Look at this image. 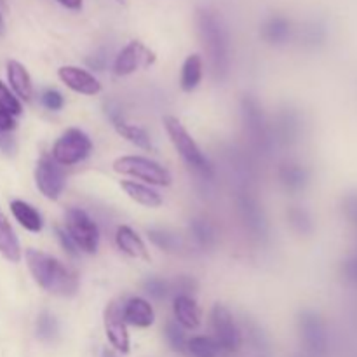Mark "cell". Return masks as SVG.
<instances>
[{
  "label": "cell",
  "instance_id": "cell-1",
  "mask_svg": "<svg viewBox=\"0 0 357 357\" xmlns=\"http://www.w3.org/2000/svg\"><path fill=\"white\" fill-rule=\"evenodd\" d=\"M28 271L33 281L47 293L70 298L79 291V278L65 264L51 255L30 248L24 251Z\"/></svg>",
  "mask_w": 357,
  "mask_h": 357
},
{
  "label": "cell",
  "instance_id": "cell-2",
  "mask_svg": "<svg viewBox=\"0 0 357 357\" xmlns=\"http://www.w3.org/2000/svg\"><path fill=\"white\" fill-rule=\"evenodd\" d=\"M197 28L202 45L208 51L213 73L216 79H223L230 66V44L225 24L218 14L209 9H201L197 13Z\"/></svg>",
  "mask_w": 357,
  "mask_h": 357
},
{
  "label": "cell",
  "instance_id": "cell-3",
  "mask_svg": "<svg viewBox=\"0 0 357 357\" xmlns=\"http://www.w3.org/2000/svg\"><path fill=\"white\" fill-rule=\"evenodd\" d=\"M164 128H166L167 136H169L171 143H173L174 150L180 153L181 159L192 167L197 174L202 178H213V166L208 160V157L202 153L195 139L192 138L190 132L185 129V126L178 121L173 115H166L162 119Z\"/></svg>",
  "mask_w": 357,
  "mask_h": 357
},
{
  "label": "cell",
  "instance_id": "cell-4",
  "mask_svg": "<svg viewBox=\"0 0 357 357\" xmlns=\"http://www.w3.org/2000/svg\"><path fill=\"white\" fill-rule=\"evenodd\" d=\"M114 171L126 176L138 178L150 185H157V187H169L173 181V176L166 167L142 155L119 157L114 160Z\"/></svg>",
  "mask_w": 357,
  "mask_h": 357
},
{
  "label": "cell",
  "instance_id": "cell-5",
  "mask_svg": "<svg viewBox=\"0 0 357 357\" xmlns=\"http://www.w3.org/2000/svg\"><path fill=\"white\" fill-rule=\"evenodd\" d=\"M93 152V142L84 131L70 128L56 139L51 157L59 166H73L82 162Z\"/></svg>",
  "mask_w": 357,
  "mask_h": 357
},
{
  "label": "cell",
  "instance_id": "cell-6",
  "mask_svg": "<svg viewBox=\"0 0 357 357\" xmlns=\"http://www.w3.org/2000/svg\"><path fill=\"white\" fill-rule=\"evenodd\" d=\"M65 230L80 251L96 253L100 246V229L86 211L79 208H70L65 213Z\"/></svg>",
  "mask_w": 357,
  "mask_h": 357
},
{
  "label": "cell",
  "instance_id": "cell-7",
  "mask_svg": "<svg viewBox=\"0 0 357 357\" xmlns=\"http://www.w3.org/2000/svg\"><path fill=\"white\" fill-rule=\"evenodd\" d=\"M211 326L215 331V342L218 344L220 352L234 354L243 345V335L234 321L232 312L222 303H216L211 310Z\"/></svg>",
  "mask_w": 357,
  "mask_h": 357
},
{
  "label": "cell",
  "instance_id": "cell-8",
  "mask_svg": "<svg viewBox=\"0 0 357 357\" xmlns=\"http://www.w3.org/2000/svg\"><path fill=\"white\" fill-rule=\"evenodd\" d=\"M35 183L40 194L49 201H56L63 194L66 185V174L52 157L42 155L35 166Z\"/></svg>",
  "mask_w": 357,
  "mask_h": 357
},
{
  "label": "cell",
  "instance_id": "cell-9",
  "mask_svg": "<svg viewBox=\"0 0 357 357\" xmlns=\"http://www.w3.org/2000/svg\"><path fill=\"white\" fill-rule=\"evenodd\" d=\"M122 305L119 300H112L107 305L103 314V323H105V333H107L108 342L112 347L121 354H128L131 349V340H129L128 333V324L124 321V314H122Z\"/></svg>",
  "mask_w": 357,
  "mask_h": 357
},
{
  "label": "cell",
  "instance_id": "cell-10",
  "mask_svg": "<svg viewBox=\"0 0 357 357\" xmlns=\"http://www.w3.org/2000/svg\"><path fill=\"white\" fill-rule=\"evenodd\" d=\"M153 61H155V54L139 40H132L117 54L114 61V72L119 77L131 75L136 70L150 66Z\"/></svg>",
  "mask_w": 357,
  "mask_h": 357
},
{
  "label": "cell",
  "instance_id": "cell-11",
  "mask_svg": "<svg viewBox=\"0 0 357 357\" xmlns=\"http://www.w3.org/2000/svg\"><path fill=\"white\" fill-rule=\"evenodd\" d=\"M298 326L307 351L312 356H323L326 352L328 340L326 331H324V326L319 317L310 312L302 314L298 321Z\"/></svg>",
  "mask_w": 357,
  "mask_h": 357
},
{
  "label": "cell",
  "instance_id": "cell-12",
  "mask_svg": "<svg viewBox=\"0 0 357 357\" xmlns=\"http://www.w3.org/2000/svg\"><path fill=\"white\" fill-rule=\"evenodd\" d=\"M58 77L66 87L79 94H86V96H94V94L101 93V84L93 73L87 70L79 68V66H61L58 70Z\"/></svg>",
  "mask_w": 357,
  "mask_h": 357
},
{
  "label": "cell",
  "instance_id": "cell-13",
  "mask_svg": "<svg viewBox=\"0 0 357 357\" xmlns=\"http://www.w3.org/2000/svg\"><path fill=\"white\" fill-rule=\"evenodd\" d=\"M243 117L244 124H246L248 132L251 135V139L257 143L258 146H265L268 142L267 126H265V117L261 107L255 98L248 96L243 100Z\"/></svg>",
  "mask_w": 357,
  "mask_h": 357
},
{
  "label": "cell",
  "instance_id": "cell-14",
  "mask_svg": "<svg viewBox=\"0 0 357 357\" xmlns=\"http://www.w3.org/2000/svg\"><path fill=\"white\" fill-rule=\"evenodd\" d=\"M115 243H117L119 250L122 253H126L128 257L135 258V260H143L149 261L150 255L149 250H146V244L143 243L142 237L128 225H121L115 232Z\"/></svg>",
  "mask_w": 357,
  "mask_h": 357
},
{
  "label": "cell",
  "instance_id": "cell-15",
  "mask_svg": "<svg viewBox=\"0 0 357 357\" xmlns=\"http://www.w3.org/2000/svg\"><path fill=\"white\" fill-rule=\"evenodd\" d=\"M174 319L185 330H197L201 326V309L197 302L188 295L174 296Z\"/></svg>",
  "mask_w": 357,
  "mask_h": 357
},
{
  "label": "cell",
  "instance_id": "cell-16",
  "mask_svg": "<svg viewBox=\"0 0 357 357\" xmlns=\"http://www.w3.org/2000/svg\"><path fill=\"white\" fill-rule=\"evenodd\" d=\"M122 314H124L126 324H131L136 328H149L155 321V312H153L152 305L139 296L128 300L124 309H122Z\"/></svg>",
  "mask_w": 357,
  "mask_h": 357
},
{
  "label": "cell",
  "instance_id": "cell-17",
  "mask_svg": "<svg viewBox=\"0 0 357 357\" xmlns=\"http://www.w3.org/2000/svg\"><path fill=\"white\" fill-rule=\"evenodd\" d=\"M7 79H9L13 93L16 94L17 100L30 101L33 96V84H31V77L28 70L21 65L16 59L7 61Z\"/></svg>",
  "mask_w": 357,
  "mask_h": 357
},
{
  "label": "cell",
  "instance_id": "cell-18",
  "mask_svg": "<svg viewBox=\"0 0 357 357\" xmlns=\"http://www.w3.org/2000/svg\"><path fill=\"white\" fill-rule=\"evenodd\" d=\"M239 209L241 215H243L244 223L250 229V232L255 237H264L267 234V223H265L264 211H261L260 206L257 204L255 199H251L250 195H243L239 199Z\"/></svg>",
  "mask_w": 357,
  "mask_h": 357
},
{
  "label": "cell",
  "instance_id": "cell-19",
  "mask_svg": "<svg viewBox=\"0 0 357 357\" xmlns=\"http://www.w3.org/2000/svg\"><path fill=\"white\" fill-rule=\"evenodd\" d=\"M10 213H13V216L16 218V222L20 223L23 229H26L28 232L37 234L44 229L42 215L33 208V206L28 204V202L16 199V201L10 202Z\"/></svg>",
  "mask_w": 357,
  "mask_h": 357
},
{
  "label": "cell",
  "instance_id": "cell-20",
  "mask_svg": "<svg viewBox=\"0 0 357 357\" xmlns=\"http://www.w3.org/2000/svg\"><path fill=\"white\" fill-rule=\"evenodd\" d=\"M0 255L10 264H17L21 260L20 241H17L13 227L2 215V211H0Z\"/></svg>",
  "mask_w": 357,
  "mask_h": 357
},
{
  "label": "cell",
  "instance_id": "cell-21",
  "mask_svg": "<svg viewBox=\"0 0 357 357\" xmlns=\"http://www.w3.org/2000/svg\"><path fill=\"white\" fill-rule=\"evenodd\" d=\"M122 190L129 195L135 202L138 204L145 206V208H159L162 204V197L157 190L153 188L146 187V185L138 183V181H131V180H124L121 183Z\"/></svg>",
  "mask_w": 357,
  "mask_h": 357
},
{
  "label": "cell",
  "instance_id": "cell-22",
  "mask_svg": "<svg viewBox=\"0 0 357 357\" xmlns=\"http://www.w3.org/2000/svg\"><path fill=\"white\" fill-rule=\"evenodd\" d=\"M261 37L268 42V44L281 45L289 40L291 37V23L282 16H274L271 20L265 21L261 26Z\"/></svg>",
  "mask_w": 357,
  "mask_h": 357
},
{
  "label": "cell",
  "instance_id": "cell-23",
  "mask_svg": "<svg viewBox=\"0 0 357 357\" xmlns=\"http://www.w3.org/2000/svg\"><path fill=\"white\" fill-rule=\"evenodd\" d=\"M202 70H204V63L199 54H190L185 59L180 77V86L185 93H192L201 84Z\"/></svg>",
  "mask_w": 357,
  "mask_h": 357
},
{
  "label": "cell",
  "instance_id": "cell-24",
  "mask_svg": "<svg viewBox=\"0 0 357 357\" xmlns=\"http://www.w3.org/2000/svg\"><path fill=\"white\" fill-rule=\"evenodd\" d=\"M114 128H115V131L122 136V138H126L129 143H132V145L138 146V149H143V150L153 149L152 139H150L149 132H146L143 128H139V126H132L122 119V121L115 122Z\"/></svg>",
  "mask_w": 357,
  "mask_h": 357
},
{
  "label": "cell",
  "instance_id": "cell-25",
  "mask_svg": "<svg viewBox=\"0 0 357 357\" xmlns=\"http://www.w3.org/2000/svg\"><path fill=\"white\" fill-rule=\"evenodd\" d=\"M279 180L284 185L286 190L298 192L307 183V171L298 164H284L279 169Z\"/></svg>",
  "mask_w": 357,
  "mask_h": 357
},
{
  "label": "cell",
  "instance_id": "cell-26",
  "mask_svg": "<svg viewBox=\"0 0 357 357\" xmlns=\"http://www.w3.org/2000/svg\"><path fill=\"white\" fill-rule=\"evenodd\" d=\"M190 232L194 239L197 241L199 246L202 248H213L218 241V232H216L215 225L206 218H194L190 222Z\"/></svg>",
  "mask_w": 357,
  "mask_h": 357
},
{
  "label": "cell",
  "instance_id": "cell-27",
  "mask_svg": "<svg viewBox=\"0 0 357 357\" xmlns=\"http://www.w3.org/2000/svg\"><path fill=\"white\" fill-rule=\"evenodd\" d=\"M149 239L152 241V244H155L159 250L167 251V253H176L178 250H181V237L178 236V234L171 232V230L150 229Z\"/></svg>",
  "mask_w": 357,
  "mask_h": 357
},
{
  "label": "cell",
  "instance_id": "cell-28",
  "mask_svg": "<svg viewBox=\"0 0 357 357\" xmlns=\"http://www.w3.org/2000/svg\"><path fill=\"white\" fill-rule=\"evenodd\" d=\"M187 351L190 352L192 357H218L220 347L215 342V338L209 337H194L188 340Z\"/></svg>",
  "mask_w": 357,
  "mask_h": 357
},
{
  "label": "cell",
  "instance_id": "cell-29",
  "mask_svg": "<svg viewBox=\"0 0 357 357\" xmlns=\"http://www.w3.org/2000/svg\"><path fill=\"white\" fill-rule=\"evenodd\" d=\"M59 333V326H58V321L56 317L52 316L49 310H44V312L38 314L37 317V335L42 342H54L58 338Z\"/></svg>",
  "mask_w": 357,
  "mask_h": 357
},
{
  "label": "cell",
  "instance_id": "cell-30",
  "mask_svg": "<svg viewBox=\"0 0 357 357\" xmlns=\"http://www.w3.org/2000/svg\"><path fill=\"white\" fill-rule=\"evenodd\" d=\"M166 338L169 347L173 349L174 352H185L187 351V337L183 333V328L176 323V321H169L166 324Z\"/></svg>",
  "mask_w": 357,
  "mask_h": 357
},
{
  "label": "cell",
  "instance_id": "cell-31",
  "mask_svg": "<svg viewBox=\"0 0 357 357\" xmlns=\"http://www.w3.org/2000/svg\"><path fill=\"white\" fill-rule=\"evenodd\" d=\"M0 110L14 115V117H16V115H21V112H23L21 101L17 100L16 94H14L2 80H0Z\"/></svg>",
  "mask_w": 357,
  "mask_h": 357
},
{
  "label": "cell",
  "instance_id": "cell-32",
  "mask_svg": "<svg viewBox=\"0 0 357 357\" xmlns=\"http://www.w3.org/2000/svg\"><path fill=\"white\" fill-rule=\"evenodd\" d=\"M143 289H145L146 295H150L152 298L162 300L171 293V284L160 278H149L143 282Z\"/></svg>",
  "mask_w": 357,
  "mask_h": 357
},
{
  "label": "cell",
  "instance_id": "cell-33",
  "mask_svg": "<svg viewBox=\"0 0 357 357\" xmlns=\"http://www.w3.org/2000/svg\"><path fill=\"white\" fill-rule=\"evenodd\" d=\"M40 103L44 105L47 110L58 112L65 107V98H63V94L59 93V91L47 89L40 94Z\"/></svg>",
  "mask_w": 357,
  "mask_h": 357
},
{
  "label": "cell",
  "instance_id": "cell-34",
  "mask_svg": "<svg viewBox=\"0 0 357 357\" xmlns=\"http://www.w3.org/2000/svg\"><path fill=\"white\" fill-rule=\"evenodd\" d=\"M288 218H289V223H291L296 230H300V232H307V229L310 227L309 216H307V213L302 211L300 208L289 209Z\"/></svg>",
  "mask_w": 357,
  "mask_h": 357
},
{
  "label": "cell",
  "instance_id": "cell-35",
  "mask_svg": "<svg viewBox=\"0 0 357 357\" xmlns=\"http://www.w3.org/2000/svg\"><path fill=\"white\" fill-rule=\"evenodd\" d=\"M56 236H58V239H59V243H61L63 250H65L66 253L70 255V257H73V258L79 257L80 250L77 248V244L73 243V239L68 236V232H66L63 227H56Z\"/></svg>",
  "mask_w": 357,
  "mask_h": 357
},
{
  "label": "cell",
  "instance_id": "cell-36",
  "mask_svg": "<svg viewBox=\"0 0 357 357\" xmlns=\"http://www.w3.org/2000/svg\"><path fill=\"white\" fill-rule=\"evenodd\" d=\"M195 289V281L192 278H187V275H181V278L176 279L174 286H171V291L176 293L178 295H188L192 296L190 293Z\"/></svg>",
  "mask_w": 357,
  "mask_h": 357
},
{
  "label": "cell",
  "instance_id": "cell-37",
  "mask_svg": "<svg viewBox=\"0 0 357 357\" xmlns=\"http://www.w3.org/2000/svg\"><path fill=\"white\" fill-rule=\"evenodd\" d=\"M105 114H107V117L110 119L112 124H115L117 121H122V108L121 105L117 103V101L114 100H108L105 101Z\"/></svg>",
  "mask_w": 357,
  "mask_h": 357
},
{
  "label": "cell",
  "instance_id": "cell-38",
  "mask_svg": "<svg viewBox=\"0 0 357 357\" xmlns=\"http://www.w3.org/2000/svg\"><path fill=\"white\" fill-rule=\"evenodd\" d=\"M16 126L17 124H16V119H14V115L0 110V132H7V135H10V131H14V129H16Z\"/></svg>",
  "mask_w": 357,
  "mask_h": 357
},
{
  "label": "cell",
  "instance_id": "cell-39",
  "mask_svg": "<svg viewBox=\"0 0 357 357\" xmlns=\"http://www.w3.org/2000/svg\"><path fill=\"white\" fill-rule=\"evenodd\" d=\"M0 150H2L3 153H7V155H13V153L16 152V142H14L13 136L7 135V132H0Z\"/></svg>",
  "mask_w": 357,
  "mask_h": 357
},
{
  "label": "cell",
  "instance_id": "cell-40",
  "mask_svg": "<svg viewBox=\"0 0 357 357\" xmlns=\"http://www.w3.org/2000/svg\"><path fill=\"white\" fill-rule=\"evenodd\" d=\"M87 63H89L91 66H94V68L103 70V66H105V54H103V52H98V54H94L93 58L87 59Z\"/></svg>",
  "mask_w": 357,
  "mask_h": 357
},
{
  "label": "cell",
  "instance_id": "cell-41",
  "mask_svg": "<svg viewBox=\"0 0 357 357\" xmlns=\"http://www.w3.org/2000/svg\"><path fill=\"white\" fill-rule=\"evenodd\" d=\"M58 2L68 9H80L82 7V0H58Z\"/></svg>",
  "mask_w": 357,
  "mask_h": 357
},
{
  "label": "cell",
  "instance_id": "cell-42",
  "mask_svg": "<svg viewBox=\"0 0 357 357\" xmlns=\"http://www.w3.org/2000/svg\"><path fill=\"white\" fill-rule=\"evenodd\" d=\"M101 357H117V356H115L112 351H108V349H105L103 354H101Z\"/></svg>",
  "mask_w": 357,
  "mask_h": 357
},
{
  "label": "cell",
  "instance_id": "cell-43",
  "mask_svg": "<svg viewBox=\"0 0 357 357\" xmlns=\"http://www.w3.org/2000/svg\"><path fill=\"white\" fill-rule=\"evenodd\" d=\"M3 33V20H2V14H0V35Z\"/></svg>",
  "mask_w": 357,
  "mask_h": 357
}]
</instances>
